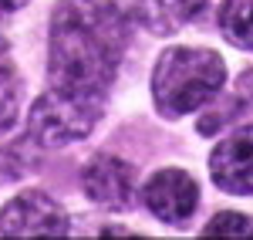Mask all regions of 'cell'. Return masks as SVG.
I'll use <instances>...</instances> for the list:
<instances>
[{"instance_id":"1","label":"cell","mask_w":253,"mask_h":240,"mask_svg":"<svg viewBox=\"0 0 253 240\" xmlns=\"http://www.w3.org/2000/svg\"><path fill=\"white\" fill-rule=\"evenodd\" d=\"M132 38L122 0H61L51 17V88L105 101Z\"/></svg>"},{"instance_id":"7","label":"cell","mask_w":253,"mask_h":240,"mask_svg":"<svg viewBox=\"0 0 253 240\" xmlns=\"http://www.w3.org/2000/svg\"><path fill=\"white\" fill-rule=\"evenodd\" d=\"M81 186L91 203L108 210H125L135 193V169L118 156H95L84 166Z\"/></svg>"},{"instance_id":"6","label":"cell","mask_w":253,"mask_h":240,"mask_svg":"<svg viewBox=\"0 0 253 240\" xmlns=\"http://www.w3.org/2000/svg\"><path fill=\"white\" fill-rule=\"evenodd\" d=\"M145 206L156 213L162 223H186L196 213L199 203V186L189 173L182 169H162L142 190Z\"/></svg>"},{"instance_id":"3","label":"cell","mask_w":253,"mask_h":240,"mask_svg":"<svg viewBox=\"0 0 253 240\" xmlns=\"http://www.w3.org/2000/svg\"><path fill=\"white\" fill-rule=\"evenodd\" d=\"M105 112V101H91V98H75L64 92H47L34 101L31 119H27V136L38 145H68V142L84 139L95 122Z\"/></svg>"},{"instance_id":"13","label":"cell","mask_w":253,"mask_h":240,"mask_svg":"<svg viewBox=\"0 0 253 240\" xmlns=\"http://www.w3.org/2000/svg\"><path fill=\"white\" fill-rule=\"evenodd\" d=\"M0 58H7V41L0 38Z\"/></svg>"},{"instance_id":"11","label":"cell","mask_w":253,"mask_h":240,"mask_svg":"<svg viewBox=\"0 0 253 240\" xmlns=\"http://www.w3.org/2000/svg\"><path fill=\"white\" fill-rule=\"evenodd\" d=\"M203 237H253V220L243 213H216L206 223Z\"/></svg>"},{"instance_id":"4","label":"cell","mask_w":253,"mask_h":240,"mask_svg":"<svg viewBox=\"0 0 253 240\" xmlns=\"http://www.w3.org/2000/svg\"><path fill=\"white\" fill-rule=\"evenodd\" d=\"M0 230L3 237H68L71 220L47 193L27 190L3 206Z\"/></svg>"},{"instance_id":"8","label":"cell","mask_w":253,"mask_h":240,"mask_svg":"<svg viewBox=\"0 0 253 240\" xmlns=\"http://www.w3.org/2000/svg\"><path fill=\"white\" fill-rule=\"evenodd\" d=\"M206 10V0H135V17L152 34H172Z\"/></svg>"},{"instance_id":"2","label":"cell","mask_w":253,"mask_h":240,"mask_svg":"<svg viewBox=\"0 0 253 240\" xmlns=\"http://www.w3.org/2000/svg\"><path fill=\"white\" fill-rule=\"evenodd\" d=\"M226 85V64L210 48H169L152 75V98L166 119L210 105Z\"/></svg>"},{"instance_id":"10","label":"cell","mask_w":253,"mask_h":240,"mask_svg":"<svg viewBox=\"0 0 253 240\" xmlns=\"http://www.w3.org/2000/svg\"><path fill=\"white\" fill-rule=\"evenodd\" d=\"M17 105H20V81L10 68V61L0 58V132L17 122Z\"/></svg>"},{"instance_id":"9","label":"cell","mask_w":253,"mask_h":240,"mask_svg":"<svg viewBox=\"0 0 253 240\" xmlns=\"http://www.w3.org/2000/svg\"><path fill=\"white\" fill-rule=\"evenodd\" d=\"M219 31L230 44L243 48V51H253V0H223Z\"/></svg>"},{"instance_id":"12","label":"cell","mask_w":253,"mask_h":240,"mask_svg":"<svg viewBox=\"0 0 253 240\" xmlns=\"http://www.w3.org/2000/svg\"><path fill=\"white\" fill-rule=\"evenodd\" d=\"M24 3H27V0H0V10H17Z\"/></svg>"},{"instance_id":"5","label":"cell","mask_w":253,"mask_h":240,"mask_svg":"<svg viewBox=\"0 0 253 240\" xmlns=\"http://www.w3.org/2000/svg\"><path fill=\"white\" fill-rule=\"evenodd\" d=\"M210 176L223 193L250 196L253 193V125L236 129L210 156Z\"/></svg>"}]
</instances>
